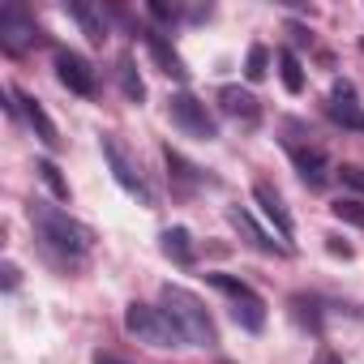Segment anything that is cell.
Listing matches in <instances>:
<instances>
[{
    "label": "cell",
    "mask_w": 364,
    "mask_h": 364,
    "mask_svg": "<svg viewBox=\"0 0 364 364\" xmlns=\"http://www.w3.org/2000/svg\"><path fill=\"white\" fill-rule=\"evenodd\" d=\"M31 223H35V232H39L43 249H48L56 262H65V266H77V262L90 253V245H95L90 228H86V223H77V219H73L69 210H60V206L35 202V206H31Z\"/></svg>",
    "instance_id": "6da1fadb"
},
{
    "label": "cell",
    "mask_w": 364,
    "mask_h": 364,
    "mask_svg": "<svg viewBox=\"0 0 364 364\" xmlns=\"http://www.w3.org/2000/svg\"><path fill=\"white\" fill-rule=\"evenodd\" d=\"M159 309L180 326L185 343H193V347H219V326H215V317L206 313V304H202L189 287L163 283V291H159Z\"/></svg>",
    "instance_id": "7a4b0ae2"
},
{
    "label": "cell",
    "mask_w": 364,
    "mask_h": 364,
    "mask_svg": "<svg viewBox=\"0 0 364 364\" xmlns=\"http://www.w3.org/2000/svg\"><path fill=\"white\" fill-rule=\"evenodd\" d=\"M124 330H129L137 343H150V347H185L180 326H176L163 309L141 304V300H133V304L124 309Z\"/></svg>",
    "instance_id": "3957f363"
},
{
    "label": "cell",
    "mask_w": 364,
    "mask_h": 364,
    "mask_svg": "<svg viewBox=\"0 0 364 364\" xmlns=\"http://www.w3.org/2000/svg\"><path fill=\"white\" fill-rule=\"evenodd\" d=\"M99 150H103V159H107V167H112V176H116V185H120L129 198H137L141 206H150V202H154V198H150V185H146L141 167L133 163V154L124 150V141H120L116 133H103V137H99Z\"/></svg>",
    "instance_id": "277c9868"
},
{
    "label": "cell",
    "mask_w": 364,
    "mask_h": 364,
    "mask_svg": "<svg viewBox=\"0 0 364 364\" xmlns=\"http://www.w3.org/2000/svg\"><path fill=\"white\" fill-rule=\"evenodd\" d=\"M39 43H43V31L35 26V18L22 5H5V9H0V48L18 56V52L39 48Z\"/></svg>",
    "instance_id": "5b68a950"
},
{
    "label": "cell",
    "mask_w": 364,
    "mask_h": 364,
    "mask_svg": "<svg viewBox=\"0 0 364 364\" xmlns=\"http://www.w3.org/2000/svg\"><path fill=\"white\" fill-rule=\"evenodd\" d=\"M171 120L185 129L189 137H198V141H215V137H219L215 116H210V112H206V103H202L198 95H189V90L171 95Z\"/></svg>",
    "instance_id": "8992f818"
},
{
    "label": "cell",
    "mask_w": 364,
    "mask_h": 364,
    "mask_svg": "<svg viewBox=\"0 0 364 364\" xmlns=\"http://www.w3.org/2000/svg\"><path fill=\"white\" fill-rule=\"evenodd\" d=\"M283 146H287V154H291V163H296V171H300V180L309 189H326L330 185L334 167H330L326 150H317L313 141H296V137H283Z\"/></svg>",
    "instance_id": "52a82bcc"
},
{
    "label": "cell",
    "mask_w": 364,
    "mask_h": 364,
    "mask_svg": "<svg viewBox=\"0 0 364 364\" xmlns=\"http://www.w3.org/2000/svg\"><path fill=\"white\" fill-rule=\"evenodd\" d=\"M56 77H60V86L69 90V95H77V99H90L95 95V69H90V60L82 56V52H69V48H60L56 52Z\"/></svg>",
    "instance_id": "ba28073f"
},
{
    "label": "cell",
    "mask_w": 364,
    "mask_h": 364,
    "mask_svg": "<svg viewBox=\"0 0 364 364\" xmlns=\"http://www.w3.org/2000/svg\"><path fill=\"white\" fill-rule=\"evenodd\" d=\"M253 202L262 206V215L274 223V232H279V240L291 249V236H296V223H291V210H287V202H283V193L270 185V180H253Z\"/></svg>",
    "instance_id": "9c48e42d"
},
{
    "label": "cell",
    "mask_w": 364,
    "mask_h": 364,
    "mask_svg": "<svg viewBox=\"0 0 364 364\" xmlns=\"http://www.w3.org/2000/svg\"><path fill=\"white\" fill-rule=\"evenodd\" d=\"M219 112H223V116H232V120H236V124H245V129H253V124L262 120V103H257V95H253V90H245V86H236V82L219 86Z\"/></svg>",
    "instance_id": "30bf717a"
},
{
    "label": "cell",
    "mask_w": 364,
    "mask_h": 364,
    "mask_svg": "<svg viewBox=\"0 0 364 364\" xmlns=\"http://www.w3.org/2000/svg\"><path fill=\"white\" fill-rule=\"evenodd\" d=\"M141 39H146V52H150V60L159 65V73H167V77H176V82H189V69H185V60H180V52L171 48L167 31H159V26H146V31H141Z\"/></svg>",
    "instance_id": "8fae6325"
},
{
    "label": "cell",
    "mask_w": 364,
    "mask_h": 364,
    "mask_svg": "<svg viewBox=\"0 0 364 364\" xmlns=\"http://www.w3.org/2000/svg\"><path fill=\"white\" fill-rule=\"evenodd\" d=\"M228 223H232V228L253 245V249H262V253H279V257H287V253H291L283 240H274V236H270V232L249 215V210H240V206H228Z\"/></svg>",
    "instance_id": "7c38bea8"
},
{
    "label": "cell",
    "mask_w": 364,
    "mask_h": 364,
    "mask_svg": "<svg viewBox=\"0 0 364 364\" xmlns=\"http://www.w3.org/2000/svg\"><path fill=\"white\" fill-rule=\"evenodd\" d=\"M326 116H330L334 124H343V129H360V133H364V107L355 103L351 82H338V86L330 90V99H326Z\"/></svg>",
    "instance_id": "4fadbf2b"
},
{
    "label": "cell",
    "mask_w": 364,
    "mask_h": 364,
    "mask_svg": "<svg viewBox=\"0 0 364 364\" xmlns=\"http://www.w3.org/2000/svg\"><path fill=\"white\" fill-rule=\"evenodd\" d=\"M65 14L82 26V35L90 39V43H103L107 39V22H103V14L90 5V0H69V5H65Z\"/></svg>",
    "instance_id": "5bb4252c"
},
{
    "label": "cell",
    "mask_w": 364,
    "mask_h": 364,
    "mask_svg": "<svg viewBox=\"0 0 364 364\" xmlns=\"http://www.w3.org/2000/svg\"><path fill=\"white\" fill-rule=\"evenodd\" d=\"M232 321H236L240 330H249V334H257V330L266 326V300H262L257 291H249V296H240V300H232Z\"/></svg>",
    "instance_id": "9a60e30c"
},
{
    "label": "cell",
    "mask_w": 364,
    "mask_h": 364,
    "mask_svg": "<svg viewBox=\"0 0 364 364\" xmlns=\"http://www.w3.org/2000/svg\"><path fill=\"white\" fill-rule=\"evenodd\" d=\"M22 107H26V120H31L35 137H39V141L48 146V150H56V146H60V133H56V120L48 116V107H43L39 99H31V95L22 99Z\"/></svg>",
    "instance_id": "2e32d148"
},
{
    "label": "cell",
    "mask_w": 364,
    "mask_h": 364,
    "mask_svg": "<svg viewBox=\"0 0 364 364\" xmlns=\"http://www.w3.org/2000/svg\"><path fill=\"white\" fill-rule=\"evenodd\" d=\"M163 253L176 262V266H193L198 262V249H193V240H189V232L185 228H163Z\"/></svg>",
    "instance_id": "e0dca14e"
},
{
    "label": "cell",
    "mask_w": 364,
    "mask_h": 364,
    "mask_svg": "<svg viewBox=\"0 0 364 364\" xmlns=\"http://www.w3.org/2000/svg\"><path fill=\"white\" fill-rule=\"evenodd\" d=\"M116 77H120V90H124V99L129 103H146V82H141V73H137V65H133V56L124 52L120 56V65H116Z\"/></svg>",
    "instance_id": "ac0fdd59"
},
{
    "label": "cell",
    "mask_w": 364,
    "mask_h": 364,
    "mask_svg": "<svg viewBox=\"0 0 364 364\" xmlns=\"http://www.w3.org/2000/svg\"><path fill=\"white\" fill-rule=\"evenodd\" d=\"M163 159H167V171H171V180H180L185 189H198L202 180H206V176H202V171H198V167H193L185 154H176L171 146H163Z\"/></svg>",
    "instance_id": "d6986e66"
},
{
    "label": "cell",
    "mask_w": 364,
    "mask_h": 364,
    "mask_svg": "<svg viewBox=\"0 0 364 364\" xmlns=\"http://www.w3.org/2000/svg\"><path fill=\"white\" fill-rule=\"evenodd\" d=\"M279 77H283L287 95H300L304 90V69H300V60H296L291 48H279Z\"/></svg>",
    "instance_id": "ffe728a7"
},
{
    "label": "cell",
    "mask_w": 364,
    "mask_h": 364,
    "mask_svg": "<svg viewBox=\"0 0 364 364\" xmlns=\"http://www.w3.org/2000/svg\"><path fill=\"white\" fill-rule=\"evenodd\" d=\"M35 171H39V180L48 185V193H52L56 202H69V180L60 176V167H56L52 159H39V163H35Z\"/></svg>",
    "instance_id": "44dd1931"
},
{
    "label": "cell",
    "mask_w": 364,
    "mask_h": 364,
    "mask_svg": "<svg viewBox=\"0 0 364 364\" xmlns=\"http://www.w3.org/2000/svg\"><path fill=\"white\" fill-rule=\"evenodd\" d=\"M206 283L215 287V291H223L228 300H240V296H249L253 287L245 283V279H236V274H206Z\"/></svg>",
    "instance_id": "7402d4cb"
},
{
    "label": "cell",
    "mask_w": 364,
    "mask_h": 364,
    "mask_svg": "<svg viewBox=\"0 0 364 364\" xmlns=\"http://www.w3.org/2000/svg\"><path fill=\"white\" fill-rule=\"evenodd\" d=\"M266 69H270V52H266V43H253L249 48V60H245V77L249 82H262Z\"/></svg>",
    "instance_id": "603a6c76"
},
{
    "label": "cell",
    "mask_w": 364,
    "mask_h": 364,
    "mask_svg": "<svg viewBox=\"0 0 364 364\" xmlns=\"http://www.w3.org/2000/svg\"><path fill=\"white\" fill-rule=\"evenodd\" d=\"M330 215L343 219V223H351V228H364V202H355V198H338L330 206Z\"/></svg>",
    "instance_id": "cb8c5ba5"
},
{
    "label": "cell",
    "mask_w": 364,
    "mask_h": 364,
    "mask_svg": "<svg viewBox=\"0 0 364 364\" xmlns=\"http://www.w3.org/2000/svg\"><path fill=\"white\" fill-rule=\"evenodd\" d=\"M146 14H150L154 22H176V18L185 14V9H180V5H167V0H150V5H146Z\"/></svg>",
    "instance_id": "d4e9b609"
},
{
    "label": "cell",
    "mask_w": 364,
    "mask_h": 364,
    "mask_svg": "<svg viewBox=\"0 0 364 364\" xmlns=\"http://www.w3.org/2000/svg\"><path fill=\"white\" fill-rule=\"evenodd\" d=\"M338 171H343V180H347L351 189H360V193H364V167H360V163H343Z\"/></svg>",
    "instance_id": "484cf974"
},
{
    "label": "cell",
    "mask_w": 364,
    "mask_h": 364,
    "mask_svg": "<svg viewBox=\"0 0 364 364\" xmlns=\"http://www.w3.org/2000/svg\"><path fill=\"white\" fill-rule=\"evenodd\" d=\"M326 249H330L334 257H351V245H343L338 236H326Z\"/></svg>",
    "instance_id": "4316f807"
},
{
    "label": "cell",
    "mask_w": 364,
    "mask_h": 364,
    "mask_svg": "<svg viewBox=\"0 0 364 364\" xmlns=\"http://www.w3.org/2000/svg\"><path fill=\"white\" fill-rule=\"evenodd\" d=\"M0 274H5V291L18 287V266H14V262H5V270H0Z\"/></svg>",
    "instance_id": "83f0119b"
},
{
    "label": "cell",
    "mask_w": 364,
    "mask_h": 364,
    "mask_svg": "<svg viewBox=\"0 0 364 364\" xmlns=\"http://www.w3.org/2000/svg\"><path fill=\"white\" fill-rule=\"evenodd\" d=\"M313 364H343V360H338V355H334L330 347H317V355H313Z\"/></svg>",
    "instance_id": "f1b7e54d"
},
{
    "label": "cell",
    "mask_w": 364,
    "mask_h": 364,
    "mask_svg": "<svg viewBox=\"0 0 364 364\" xmlns=\"http://www.w3.org/2000/svg\"><path fill=\"white\" fill-rule=\"evenodd\" d=\"M95 364H129V360H120V355H103V351H95Z\"/></svg>",
    "instance_id": "f546056e"
},
{
    "label": "cell",
    "mask_w": 364,
    "mask_h": 364,
    "mask_svg": "<svg viewBox=\"0 0 364 364\" xmlns=\"http://www.w3.org/2000/svg\"><path fill=\"white\" fill-rule=\"evenodd\" d=\"M360 52H364V43H360Z\"/></svg>",
    "instance_id": "4dcf8cb0"
}]
</instances>
